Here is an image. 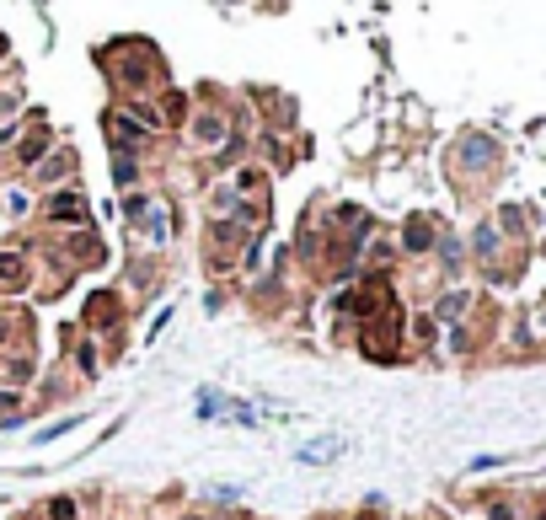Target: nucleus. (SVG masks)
Segmentation results:
<instances>
[{
	"label": "nucleus",
	"mask_w": 546,
	"mask_h": 520,
	"mask_svg": "<svg viewBox=\"0 0 546 520\" xmlns=\"http://www.w3.org/2000/svg\"><path fill=\"white\" fill-rule=\"evenodd\" d=\"M22 274H27V268H22V258H0V279H6V284H16Z\"/></svg>",
	"instance_id": "obj_1"
}]
</instances>
